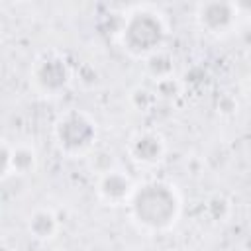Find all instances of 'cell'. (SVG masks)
<instances>
[{"label": "cell", "mask_w": 251, "mask_h": 251, "mask_svg": "<svg viewBox=\"0 0 251 251\" xmlns=\"http://www.w3.org/2000/svg\"><path fill=\"white\" fill-rule=\"evenodd\" d=\"M25 227H27L29 237H33L35 241L47 243V241L57 237V233L61 229V220H59V216L55 214L53 208L41 206V208H35L29 214Z\"/></svg>", "instance_id": "9c48e42d"}, {"label": "cell", "mask_w": 251, "mask_h": 251, "mask_svg": "<svg viewBox=\"0 0 251 251\" xmlns=\"http://www.w3.org/2000/svg\"><path fill=\"white\" fill-rule=\"evenodd\" d=\"M204 210H206V216L210 218V222L224 224L231 216V210L233 208H231V200L226 194L216 192V194L208 196V200L204 202Z\"/></svg>", "instance_id": "8fae6325"}, {"label": "cell", "mask_w": 251, "mask_h": 251, "mask_svg": "<svg viewBox=\"0 0 251 251\" xmlns=\"http://www.w3.org/2000/svg\"><path fill=\"white\" fill-rule=\"evenodd\" d=\"M155 94L157 98H163V100H173L180 94L182 90V82L176 80L175 76H169V78H163V80H157L155 82Z\"/></svg>", "instance_id": "4fadbf2b"}, {"label": "cell", "mask_w": 251, "mask_h": 251, "mask_svg": "<svg viewBox=\"0 0 251 251\" xmlns=\"http://www.w3.org/2000/svg\"><path fill=\"white\" fill-rule=\"evenodd\" d=\"M53 137L61 153L67 157H80L88 153L96 141V124L88 114L69 110L55 122Z\"/></svg>", "instance_id": "3957f363"}, {"label": "cell", "mask_w": 251, "mask_h": 251, "mask_svg": "<svg viewBox=\"0 0 251 251\" xmlns=\"http://www.w3.org/2000/svg\"><path fill=\"white\" fill-rule=\"evenodd\" d=\"M127 100H129V106L135 110V112H149L155 104H157V94H155V90H151V88H147V86H133L131 90H129V96H127Z\"/></svg>", "instance_id": "7c38bea8"}, {"label": "cell", "mask_w": 251, "mask_h": 251, "mask_svg": "<svg viewBox=\"0 0 251 251\" xmlns=\"http://www.w3.org/2000/svg\"><path fill=\"white\" fill-rule=\"evenodd\" d=\"M145 69H147V73L155 78V82H157V80H163V78H169V76H175V75H173V73H175L173 57H171L167 51H163V49L155 51L153 55H149V57L145 59Z\"/></svg>", "instance_id": "30bf717a"}, {"label": "cell", "mask_w": 251, "mask_h": 251, "mask_svg": "<svg viewBox=\"0 0 251 251\" xmlns=\"http://www.w3.org/2000/svg\"><path fill=\"white\" fill-rule=\"evenodd\" d=\"M120 35L122 45L129 55L147 59L161 49L167 35V25L161 14L147 8H137L124 20Z\"/></svg>", "instance_id": "7a4b0ae2"}, {"label": "cell", "mask_w": 251, "mask_h": 251, "mask_svg": "<svg viewBox=\"0 0 251 251\" xmlns=\"http://www.w3.org/2000/svg\"><path fill=\"white\" fill-rule=\"evenodd\" d=\"M135 188H137V184L133 182V178L127 173L120 171L118 167L104 175H98V178H96V194L108 206L129 204Z\"/></svg>", "instance_id": "52a82bcc"}, {"label": "cell", "mask_w": 251, "mask_h": 251, "mask_svg": "<svg viewBox=\"0 0 251 251\" xmlns=\"http://www.w3.org/2000/svg\"><path fill=\"white\" fill-rule=\"evenodd\" d=\"M237 108H239L237 100L233 96H229V94H224V96H220L216 100V112L222 114V116H226V118L235 116L237 114Z\"/></svg>", "instance_id": "5bb4252c"}, {"label": "cell", "mask_w": 251, "mask_h": 251, "mask_svg": "<svg viewBox=\"0 0 251 251\" xmlns=\"http://www.w3.org/2000/svg\"><path fill=\"white\" fill-rule=\"evenodd\" d=\"M239 39L247 49H251V22H245L239 27Z\"/></svg>", "instance_id": "9a60e30c"}, {"label": "cell", "mask_w": 251, "mask_h": 251, "mask_svg": "<svg viewBox=\"0 0 251 251\" xmlns=\"http://www.w3.org/2000/svg\"><path fill=\"white\" fill-rule=\"evenodd\" d=\"M241 251H251V233L247 235V239L243 241V245H241Z\"/></svg>", "instance_id": "2e32d148"}, {"label": "cell", "mask_w": 251, "mask_h": 251, "mask_svg": "<svg viewBox=\"0 0 251 251\" xmlns=\"http://www.w3.org/2000/svg\"><path fill=\"white\" fill-rule=\"evenodd\" d=\"M39 155L31 143H10L4 141L2 145V176H24L31 175L37 169Z\"/></svg>", "instance_id": "ba28073f"}, {"label": "cell", "mask_w": 251, "mask_h": 251, "mask_svg": "<svg viewBox=\"0 0 251 251\" xmlns=\"http://www.w3.org/2000/svg\"><path fill=\"white\" fill-rule=\"evenodd\" d=\"M73 80V71L69 69L67 61L59 53H43L39 55L29 71V82L35 92L43 96H57L61 94Z\"/></svg>", "instance_id": "277c9868"}, {"label": "cell", "mask_w": 251, "mask_h": 251, "mask_svg": "<svg viewBox=\"0 0 251 251\" xmlns=\"http://www.w3.org/2000/svg\"><path fill=\"white\" fill-rule=\"evenodd\" d=\"M239 10L233 2H202L194 10V20L200 29L210 35H224L231 31L237 24Z\"/></svg>", "instance_id": "5b68a950"}, {"label": "cell", "mask_w": 251, "mask_h": 251, "mask_svg": "<svg viewBox=\"0 0 251 251\" xmlns=\"http://www.w3.org/2000/svg\"><path fill=\"white\" fill-rule=\"evenodd\" d=\"M131 222L145 231L171 229L180 216V196L176 188L163 180L139 184L127 204Z\"/></svg>", "instance_id": "6da1fadb"}, {"label": "cell", "mask_w": 251, "mask_h": 251, "mask_svg": "<svg viewBox=\"0 0 251 251\" xmlns=\"http://www.w3.org/2000/svg\"><path fill=\"white\" fill-rule=\"evenodd\" d=\"M167 143L159 131L143 129L129 137L127 141V155L139 167H155L165 159Z\"/></svg>", "instance_id": "8992f818"}]
</instances>
